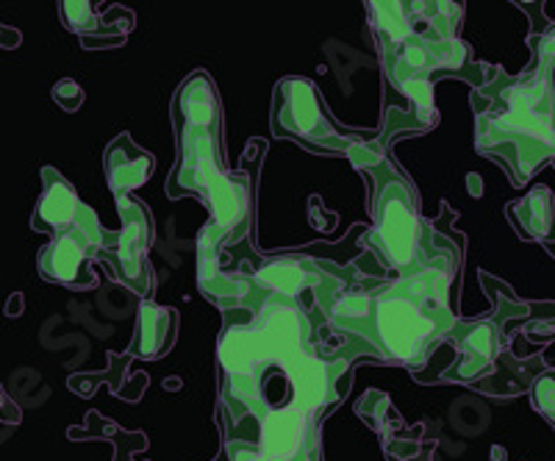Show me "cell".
<instances>
[{
    "mask_svg": "<svg viewBox=\"0 0 555 461\" xmlns=\"http://www.w3.org/2000/svg\"><path fill=\"white\" fill-rule=\"evenodd\" d=\"M475 151L500 165L514 187H525L544 167H555V92L539 73L508 76L486 64V81L473 89Z\"/></svg>",
    "mask_w": 555,
    "mask_h": 461,
    "instance_id": "obj_1",
    "label": "cell"
},
{
    "mask_svg": "<svg viewBox=\"0 0 555 461\" xmlns=\"http://www.w3.org/2000/svg\"><path fill=\"white\" fill-rule=\"evenodd\" d=\"M453 322L455 317H439L416 304L391 272V279H384L370 290L366 315L336 331L364 336L380 354V361L420 370Z\"/></svg>",
    "mask_w": 555,
    "mask_h": 461,
    "instance_id": "obj_2",
    "label": "cell"
},
{
    "mask_svg": "<svg viewBox=\"0 0 555 461\" xmlns=\"http://www.w3.org/2000/svg\"><path fill=\"white\" fill-rule=\"evenodd\" d=\"M370 183V228L364 231L366 251L384 265L386 272H403L420 259L430 222L420 215L411 178L398 167L395 156L359 170Z\"/></svg>",
    "mask_w": 555,
    "mask_h": 461,
    "instance_id": "obj_3",
    "label": "cell"
},
{
    "mask_svg": "<svg viewBox=\"0 0 555 461\" xmlns=\"http://www.w3.org/2000/svg\"><path fill=\"white\" fill-rule=\"evenodd\" d=\"M270 126L278 140L295 142L322 156H345L364 133L347 131L334 120L325 98L314 81L300 76H286L272 89Z\"/></svg>",
    "mask_w": 555,
    "mask_h": 461,
    "instance_id": "obj_4",
    "label": "cell"
},
{
    "mask_svg": "<svg viewBox=\"0 0 555 461\" xmlns=\"http://www.w3.org/2000/svg\"><path fill=\"white\" fill-rule=\"evenodd\" d=\"M384 64V84H400L409 78L439 84L444 78H459L478 89L486 81V62H480L461 37H425L409 34L400 44L378 51Z\"/></svg>",
    "mask_w": 555,
    "mask_h": 461,
    "instance_id": "obj_5",
    "label": "cell"
},
{
    "mask_svg": "<svg viewBox=\"0 0 555 461\" xmlns=\"http://www.w3.org/2000/svg\"><path fill=\"white\" fill-rule=\"evenodd\" d=\"M114 197H117L122 228L120 231H106L103 228L95 261H103L112 270V279L117 284L128 286L142 300H151L153 270L147 265V247L153 245V217L147 206L133 201L131 195Z\"/></svg>",
    "mask_w": 555,
    "mask_h": 461,
    "instance_id": "obj_6",
    "label": "cell"
},
{
    "mask_svg": "<svg viewBox=\"0 0 555 461\" xmlns=\"http://www.w3.org/2000/svg\"><path fill=\"white\" fill-rule=\"evenodd\" d=\"M101 231L103 228L95 212L81 203L76 222L53 234L51 242L39 251V276L51 284L69 286V290H92L98 284L92 261L101 247Z\"/></svg>",
    "mask_w": 555,
    "mask_h": 461,
    "instance_id": "obj_7",
    "label": "cell"
},
{
    "mask_svg": "<svg viewBox=\"0 0 555 461\" xmlns=\"http://www.w3.org/2000/svg\"><path fill=\"white\" fill-rule=\"evenodd\" d=\"M264 153V140H250L240 162V170H222L208 178L206 195H203V203L211 212L208 222H215L228 236V245L250 236L253 195H256V178H259V165Z\"/></svg>",
    "mask_w": 555,
    "mask_h": 461,
    "instance_id": "obj_8",
    "label": "cell"
},
{
    "mask_svg": "<svg viewBox=\"0 0 555 461\" xmlns=\"http://www.w3.org/2000/svg\"><path fill=\"white\" fill-rule=\"evenodd\" d=\"M176 167L167 178V197L206 195V183L215 172L228 170L222 128H186L176 133Z\"/></svg>",
    "mask_w": 555,
    "mask_h": 461,
    "instance_id": "obj_9",
    "label": "cell"
},
{
    "mask_svg": "<svg viewBox=\"0 0 555 461\" xmlns=\"http://www.w3.org/2000/svg\"><path fill=\"white\" fill-rule=\"evenodd\" d=\"M320 414L270 409L259 418V448L270 461H292L320 445Z\"/></svg>",
    "mask_w": 555,
    "mask_h": 461,
    "instance_id": "obj_10",
    "label": "cell"
},
{
    "mask_svg": "<svg viewBox=\"0 0 555 461\" xmlns=\"http://www.w3.org/2000/svg\"><path fill=\"white\" fill-rule=\"evenodd\" d=\"M172 131L186 128H222V101L217 84L203 71L192 73L176 89L170 103Z\"/></svg>",
    "mask_w": 555,
    "mask_h": 461,
    "instance_id": "obj_11",
    "label": "cell"
},
{
    "mask_svg": "<svg viewBox=\"0 0 555 461\" xmlns=\"http://www.w3.org/2000/svg\"><path fill=\"white\" fill-rule=\"evenodd\" d=\"M78 209H81V197H78L76 187L56 167H42V195L31 215L34 231L48 236L59 234L76 222Z\"/></svg>",
    "mask_w": 555,
    "mask_h": 461,
    "instance_id": "obj_12",
    "label": "cell"
},
{
    "mask_svg": "<svg viewBox=\"0 0 555 461\" xmlns=\"http://www.w3.org/2000/svg\"><path fill=\"white\" fill-rule=\"evenodd\" d=\"M103 172H106L114 195H131L133 190L151 181V176L156 172V158L153 153L142 151L131 140V133L122 131L120 137L108 142L106 156H103Z\"/></svg>",
    "mask_w": 555,
    "mask_h": 461,
    "instance_id": "obj_13",
    "label": "cell"
},
{
    "mask_svg": "<svg viewBox=\"0 0 555 461\" xmlns=\"http://www.w3.org/2000/svg\"><path fill=\"white\" fill-rule=\"evenodd\" d=\"M505 217L525 242L550 245L555 242V195L550 187L537 183L519 201L508 203Z\"/></svg>",
    "mask_w": 555,
    "mask_h": 461,
    "instance_id": "obj_14",
    "label": "cell"
},
{
    "mask_svg": "<svg viewBox=\"0 0 555 461\" xmlns=\"http://www.w3.org/2000/svg\"><path fill=\"white\" fill-rule=\"evenodd\" d=\"M550 361L544 359V350L530 359H519L512 348L500 350L498 361H494L492 373L475 381V389L489 398H517L525 389H530L533 379L542 373Z\"/></svg>",
    "mask_w": 555,
    "mask_h": 461,
    "instance_id": "obj_15",
    "label": "cell"
},
{
    "mask_svg": "<svg viewBox=\"0 0 555 461\" xmlns=\"http://www.w3.org/2000/svg\"><path fill=\"white\" fill-rule=\"evenodd\" d=\"M178 315L172 309L142 300L137 311V331H133L131 356L156 361L176 345Z\"/></svg>",
    "mask_w": 555,
    "mask_h": 461,
    "instance_id": "obj_16",
    "label": "cell"
},
{
    "mask_svg": "<svg viewBox=\"0 0 555 461\" xmlns=\"http://www.w3.org/2000/svg\"><path fill=\"white\" fill-rule=\"evenodd\" d=\"M411 28L425 37H461L467 0H403Z\"/></svg>",
    "mask_w": 555,
    "mask_h": 461,
    "instance_id": "obj_17",
    "label": "cell"
},
{
    "mask_svg": "<svg viewBox=\"0 0 555 461\" xmlns=\"http://www.w3.org/2000/svg\"><path fill=\"white\" fill-rule=\"evenodd\" d=\"M366 20H370V31H373L375 48L386 51L395 44L403 42L409 34H414L411 20L405 14L403 0H364Z\"/></svg>",
    "mask_w": 555,
    "mask_h": 461,
    "instance_id": "obj_18",
    "label": "cell"
},
{
    "mask_svg": "<svg viewBox=\"0 0 555 461\" xmlns=\"http://www.w3.org/2000/svg\"><path fill=\"white\" fill-rule=\"evenodd\" d=\"M103 0H59V17L67 31L78 34V37H92V34H106V31H122V28L106 26L101 20ZM126 34V31H122Z\"/></svg>",
    "mask_w": 555,
    "mask_h": 461,
    "instance_id": "obj_19",
    "label": "cell"
},
{
    "mask_svg": "<svg viewBox=\"0 0 555 461\" xmlns=\"http://www.w3.org/2000/svg\"><path fill=\"white\" fill-rule=\"evenodd\" d=\"M528 48L530 53H533V59H530V64L525 67V71L550 78L555 92V20H550V26L544 28V31L530 34Z\"/></svg>",
    "mask_w": 555,
    "mask_h": 461,
    "instance_id": "obj_20",
    "label": "cell"
},
{
    "mask_svg": "<svg viewBox=\"0 0 555 461\" xmlns=\"http://www.w3.org/2000/svg\"><path fill=\"white\" fill-rule=\"evenodd\" d=\"M133 356H120V354H108V361H112V373H89V375H73L69 379V389L78 392V395H83V398H89L92 392H95L98 381H108L112 384V392L114 395H122V375H126V367L131 364Z\"/></svg>",
    "mask_w": 555,
    "mask_h": 461,
    "instance_id": "obj_21",
    "label": "cell"
},
{
    "mask_svg": "<svg viewBox=\"0 0 555 461\" xmlns=\"http://www.w3.org/2000/svg\"><path fill=\"white\" fill-rule=\"evenodd\" d=\"M528 392L530 406H533L550 425H555V364L544 367L542 373L533 379Z\"/></svg>",
    "mask_w": 555,
    "mask_h": 461,
    "instance_id": "obj_22",
    "label": "cell"
},
{
    "mask_svg": "<svg viewBox=\"0 0 555 461\" xmlns=\"http://www.w3.org/2000/svg\"><path fill=\"white\" fill-rule=\"evenodd\" d=\"M51 98L53 103H59V106L64 108V112H78V108L83 106V87L78 81H73V78H62V81L53 84L51 89Z\"/></svg>",
    "mask_w": 555,
    "mask_h": 461,
    "instance_id": "obj_23",
    "label": "cell"
},
{
    "mask_svg": "<svg viewBox=\"0 0 555 461\" xmlns=\"http://www.w3.org/2000/svg\"><path fill=\"white\" fill-rule=\"evenodd\" d=\"M514 7L519 9L522 14H528L530 20V34H539L550 26L547 14H544V7H547V0H508Z\"/></svg>",
    "mask_w": 555,
    "mask_h": 461,
    "instance_id": "obj_24",
    "label": "cell"
},
{
    "mask_svg": "<svg viewBox=\"0 0 555 461\" xmlns=\"http://www.w3.org/2000/svg\"><path fill=\"white\" fill-rule=\"evenodd\" d=\"M519 334L525 336L528 342H555V315L544 317V320H530Z\"/></svg>",
    "mask_w": 555,
    "mask_h": 461,
    "instance_id": "obj_25",
    "label": "cell"
},
{
    "mask_svg": "<svg viewBox=\"0 0 555 461\" xmlns=\"http://www.w3.org/2000/svg\"><path fill=\"white\" fill-rule=\"evenodd\" d=\"M20 42H23V37H20L17 28L3 26V23H0V48H3V51H12V48H17Z\"/></svg>",
    "mask_w": 555,
    "mask_h": 461,
    "instance_id": "obj_26",
    "label": "cell"
},
{
    "mask_svg": "<svg viewBox=\"0 0 555 461\" xmlns=\"http://www.w3.org/2000/svg\"><path fill=\"white\" fill-rule=\"evenodd\" d=\"M20 311H23V295H14L12 300H9V306H7V315L17 317Z\"/></svg>",
    "mask_w": 555,
    "mask_h": 461,
    "instance_id": "obj_27",
    "label": "cell"
},
{
    "mask_svg": "<svg viewBox=\"0 0 555 461\" xmlns=\"http://www.w3.org/2000/svg\"><path fill=\"white\" fill-rule=\"evenodd\" d=\"M492 461H505V450L503 448H494L492 450Z\"/></svg>",
    "mask_w": 555,
    "mask_h": 461,
    "instance_id": "obj_28",
    "label": "cell"
},
{
    "mask_svg": "<svg viewBox=\"0 0 555 461\" xmlns=\"http://www.w3.org/2000/svg\"><path fill=\"white\" fill-rule=\"evenodd\" d=\"M553 428H555V425H553Z\"/></svg>",
    "mask_w": 555,
    "mask_h": 461,
    "instance_id": "obj_29",
    "label": "cell"
}]
</instances>
